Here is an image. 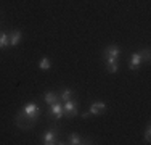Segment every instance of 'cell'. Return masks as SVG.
I'll list each match as a JSON object with an SVG mask.
<instances>
[{"instance_id":"obj_8","label":"cell","mask_w":151,"mask_h":145,"mask_svg":"<svg viewBox=\"0 0 151 145\" xmlns=\"http://www.w3.org/2000/svg\"><path fill=\"white\" fill-rule=\"evenodd\" d=\"M142 63H143V60H142V57H140V52H135L134 55H132V58H130V65H129V68H130L132 71H137L140 66H142Z\"/></svg>"},{"instance_id":"obj_14","label":"cell","mask_w":151,"mask_h":145,"mask_svg":"<svg viewBox=\"0 0 151 145\" xmlns=\"http://www.w3.org/2000/svg\"><path fill=\"white\" fill-rule=\"evenodd\" d=\"M71 97H73V90L64 89L63 92H61V95H60V100L61 102H68V100H71Z\"/></svg>"},{"instance_id":"obj_6","label":"cell","mask_w":151,"mask_h":145,"mask_svg":"<svg viewBox=\"0 0 151 145\" xmlns=\"http://www.w3.org/2000/svg\"><path fill=\"white\" fill-rule=\"evenodd\" d=\"M121 49L117 45H109L103 50V58H119Z\"/></svg>"},{"instance_id":"obj_2","label":"cell","mask_w":151,"mask_h":145,"mask_svg":"<svg viewBox=\"0 0 151 145\" xmlns=\"http://www.w3.org/2000/svg\"><path fill=\"white\" fill-rule=\"evenodd\" d=\"M58 134H60V130L56 129V128L47 130V132L44 134V142H42V144H44V145H55V144H60Z\"/></svg>"},{"instance_id":"obj_7","label":"cell","mask_w":151,"mask_h":145,"mask_svg":"<svg viewBox=\"0 0 151 145\" xmlns=\"http://www.w3.org/2000/svg\"><path fill=\"white\" fill-rule=\"evenodd\" d=\"M105 110H106V103H105V102H95V103H92V107H90V110H88V113L93 115V116H96V115L103 113Z\"/></svg>"},{"instance_id":"obj_3","label":"cell","mask_w":151,"mask_h":145,"mask_svg":"<svg viewBox=\"0 0 151 145\" xmlns=\"http://www.w3.org/2000/svg\"><path fill=\"white\" fill-rule=\"evenodd\" d=\"M23 111L26 116H31V118H39V115H40V108L37 107V105L34 103V102H31V103H26L23 107Z\"/></svg>"},{"instance_id":"obj_12","label":"cell","mask_w":151,"mask_h":145,"mask_svg":"<svg viewBox=\"0 0 151 145\" xmlns=\"http://www.w3.org/2000/svg\"><path fill=\"white\" fill-rule=\"evenodd\" d=\"M10 45V36L6 32L0 31V49H6Z\"/></svg>"},{"instance_id":"obj_5","label":"cell","mask_w":151,"mask_h":145,"mask_svg":"<svg viewBox=\"0 0 151 145\" xmlns=\"http://www.w3.org/2000/svg\"><path fill=\"white\" fill-rule=\"evenodd\" d=\"M48 116H53L55 119H60L63 116V102H56L53 105H48Z\"/></svg>"},{"instance_id":"obj_13","label":"cell","mask_w":151,"mask_h":145,"mask_svg":"<svg viewBox=\"0 0 151 145\" xmlns=\"http://www.w3.org/2000/svg\"><path fill=\"white\" fill-rule=\"evenodd\" d=\"M39 68H40V70H44V71L50 70V68H52V60H50L48 57H44L40 61H39Z\"/></svg>"},{"instance_id":"obj_1","label":"cell","mask_w":151,"mask_h":145,"mask_svg":"<svg viewBox=\"0 0 151 145\" xmlns=\"http://www.w3.org/2000/svg\"><path fill=\"white\" fill-rule=\"evenodd\" d=\"M37 119H39V118H31V116H26L23 111H19V113L15 116L16 126H18L19 129H23V130H29L31 128H34V124L37 123Z\"/></svg>"},{"instance_id":"obj_11","label":"cell","mask_w":151,"mask_h":145,"mask_svg":"<svg viewBox=\"0 0 151 145\" xmlns=\"http://www.w3.org/2000/svg\"><path fill=\"white\" fill-rule=\"evenodd\" d=\"M21 37H23L21 31L19 29H15V31L10 34V45H18V44L21 42Z\"/></svg>"},{"instance_id":"obj_15","label":"cell","mask_w":151,"mask_h":145,"mask_svg":"<svg viewBox=\"0 0 151 145\" xmlns=\"http://www.w3.org/2000/svg\"><path fill=\"white\" fill-rule=\"evenodd\" d=\"M106 68L109 72H116V71H119V63L117 61H111V63H106Z\"/></svg>"},{"instance_id":"obj_9","label":"cell","mask_w":151,"mask_h":145,"mask_svg":"<svg viewBox=\"0 0 151 145\" xmlns=\"http://www.w3.org/2000/svg\"><path fill=\"white\" fill-rule=\"evenodd\" d=\"M68 142H69L71 145H82V144H93L92 140L88 139H82L81 136H77V134H71L69 139H68Z\"/></svg>"},{"instance_id":"obj_17","label":"cell","mask_w":151,"mask_h":145,"mask_svg":"<svg viewBox=\"0 0 151 145\" xmlns=\"http://www.w3.org/2000/svg\"><path fill=\"white\" fill-rule=\"evenodd\" d=\"M150 139H151V128L148 124V128H146V130H145V142H150Z\"/></svg>"},{"instance_id":"obj_4","label":"cell","mask_w":151,"mask_h":145,"mask_svg":"<svg viewBox=\"0 0 151 145\" xmlns=\"http://www.w3.org/2000/svg\"><path fill=\"white\" fill-rule=\"evenodd\" d=\"M76 115H77V105H76V102L74 100L64 102V105H63V116L71 118V116H76Z\"/></svg>"},{"instance_id":"obj_16","label":"cell","mask_w":151,"mask_h":145,"mask_svg":"<svg viewBox=\"0 0 151 145\" xmlns=\"http://www.w3.org/2000/svg\"><path fill=\"white\" fill-rule=\"evenodd\" d=\"M140 57H142V60L143 61H146V63H148V61H150V50L148 49H145V50H140Z\"/></svg>"},{"instance_id":"obj_10","label":"cell","mask_w":151,"mask_h":145,"mask_svg":"<svg viewBox=\"0 0 151 145\" xmlns=\"http://www.w3.org/2000/svg\"><path fill=\"white\" fill-rule=\"evenodd\" d=\"M44 100H45V103H47V105H53V103H56V102H60V95L50 90V92H45Z\"/></svg>"}]
</instances>
